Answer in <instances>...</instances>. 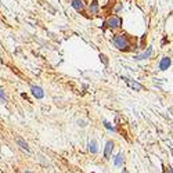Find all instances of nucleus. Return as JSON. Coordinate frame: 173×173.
<instances>
[{
    "label": "nucleus",
    "instance_id": "obj_10",
    "mask_svg": "<svg viewBox=\"0 0 173 173\" xmlns=\"http://www.w3.org/2000/svg\"><path fill=\"white\" fill-rule=\"evenodd\" d=\"M123 162H125V154L123 153H119L115 157V159H114V165L116 166V168H119V166L123 165Z\"/></svg>",
    "mask_w": 173,
    "mask_h": 173
},
{
    "label": "nucleus",
    "instance_id": "obj_6",
    "mask_svg": "<svg viewBox=\"0 0 173 173\" xmlns=\"http://www.w3.org/2000/svg\"><path fill=\"white\" fill-rule=\"evenodd\" d=\"M151 55H153V47H148L145 51H143L141 54H137L135 55V60H137V61H141V60H148L151 58Z\"/></svg>",
    "mask_w": 173,
    "mask_h": 173
},
{
    "label": "nucleus",
    "instance_id": "obj_7",
    "mask_svg": "<svg viewBox=\"0 0 173 173\" xmlns=\"http://www.w3.org/2000/svg\"><path fill=\"white\" fill-rule=\"evenodd\" d=\"M71 6L78 13H83V10H85V2L83 0H71Z\"/></svg>",
    "mask_w": 173,
    "mask_h": 173
},
{
    "label": "nucleus",
    "instance_id": "obj_8",
    "mask_svg": "<svg viewBox=\"0 0 173 173\" xmlns=\"http://www.w3.org/2000/svg\"><path fill=\"white\" fill-rule=\"evenodd\" d=\"M123 80L127 83V85L130 86V87L133 89V90H137V91L143 90V86L140 85L139 82H135V80H132V79H130V78H123Z\"/></svg>",
    "mask_w": 173,
    "mask_h": 173
},
{
    "label": "nucleus",
    "instance_id": "obj_15",
    "mask_svg": "<svg viewBox=\"0 0 173 173\" xmlns=\"http://www.w3.org/2000/svg\"><path fill=\"white\" fill-rule=\"evenodd\" d=\"M166 173H173V168H171V166H169V168H168V172H166Z\"/></svg>",
    "mask_w": 173,
    "mask_h": 173
},
{
    "label": "nucleus",
    "instance_id": "obj_5",
    "mask_svg": "<svg viewBox=\"0 0 173 173\" xmlns=\"http://www.w3.org/2000/svg\"><path fill=\"white\" fill-rule=\"evenodd\" d=\"M171 64H172L171 57H162V58H161V61H159L158 68H159V71H166V69H169Z\"/></svg>",
    "mask_w": 173,
    "mask_h": 173
},
{
    "label": "nucleus",
    "instance_id": "obj_14",
    "mask_svg": "<svg viewBox=\"0 0 173 173\" xmlns=\"http://www.w3.org/2000/svg\"><path fill=\"white\" fill-rule=\"evenodd\" d=\"M103 123H104V126H105V127H107V129H108V130H111V132H115V130H116V129H115V127H114V126H112V125H111V123H109V122H108V121H104V122H103Z\"/></svg>",
    "mask_w": 173,
    "mask_h": 173
},
{
    "label": "nucleus",
    "instance_id": "obj_13",
    "mask_svg": "<svg viewBox=\"0 0 173 173\" xmlns=\"http://www.w3.org/2000/svg\"><path fill=\"white\" fill-rule=\"evenodd\" d=\"M0 100H2L3 103H6V101H7V96H6V91L3 90L2 86H0Z\"/></svg>",
    "mask_w": 173,
    "mask_h": 173
},
{
    "label": "nucleus",
    "instance_id": "obj_16",
    "mask_svg": "<svg viewBox=\"0 0 173 173\" xmlns=\"http://www.w3.org/2000/svg\"><path fill=\"white\" fill-rule=\"evenodd\" d=\"M122 173H129V171H127V169H126V168H125V169H123V171H122Z\"/></svg>",
    "mask_w": 173,
    "mask_h": 173
},
{
    "label": "nucleus",
    "instance_id": "obj_11",
    "mask_svg": "<svg viewBox=\"0 0 173 173\" xmlns=\"http://www.w3.org/2000/svg\"><path fill=\"white\" fill-rule=\"evenodd\" d=\"M98 11H100V6H98V2L97 0H93L90 4V13L91 14H98Z\"/></svg>",
    "mask_w": 173,
    "mask_h": 173
},
{
    "label": "nucleus",
    "instance_id": "obj_4",
    "mask_svg": "<svg viewBox=\"0 0 173 173\" xmlns=\"http://www.w3.org/2000/svg\"><path fill=\"white\" fill-rule=\"evenodd\" d=\"M31 91H32V96L38 100H42L44 97V91L40 86H31Z\"/></svg>",
    "mask_w": 173,
    "mask_h": 173
},
{
    "label": "nucleus",
    "instance_id": "obj_2",
    "mask_svg": "<svg viewBox=\"0 0 173 173\" xmlns=\"http://www.w3.org/2000/svg\"><path fill=\"white\" fill-rule=\"evenodd\" d=\"M104 25L105 26H108V28H111V29H118V28H121L122 26V18L119 16H111V17H108V20L104 22Z\"/></svg>",
    "mask_w": 173,
    "mask_h": 173
},
{
    "label": "nucleus",
    "instance_id": "obj_12",
    "mask_svg": "<svg viewBox=\"0 0 173 173\" xmlns=\"http://www.w3.org/2000/svg\"><path fill=\"white\" fill-rule=\"evenodd\" d=\"M89 150H90L91 154H97V151H98V148H97V141H96L94 139H91L90 143H89Z\"/></svg>",
    "mask_w": 173,
    "mask_h": 173
},
{
    "label": "nucleus",
    "instance_id": "obj_9",
    "mask_svg": "<svg viewBox=\"0 0 173 173\" xmlns=\"http://www.w3.org/2000/svg\"><path fill=\"white\" fill-rule=\"evenodd\" d=\"M16 143H17V145H18L20 148L25 150L26 153H31V148H29L28 143H26V141H24V139H21V137H16Z\"/></svg>",
    "mask_w": 173,
    "mask_h": 173
},
{
    "label": "nucleus",
    "instance_id": "obj_18",
    "mask_svg": "<svg viewBox=\"0 0 173 173\" xmlns=\"http://www.w3.org/2000/svg\"><path fill=\"white\" fill-rule=\"evenodd\" d=\"M25 173H31V172H25Z\"/></svg>",
    "mask_w": 173,
    "mask_h": 173
},
{
    "label": "nucleus",
    "instance_id": "obj_1",
    "mask_svg": "<svg viewBox=\"0 0 173 173\" xmlns=\"http://www.w3.org/2000/svg\"><path fill=\"white\" fill-rule=\"evenodd\" d=\"M112 43L119 51H127L130 50V40H129V36L126 33H119V35H115L112 38Z\"/></svg>",
    "mask_w": 173,
    "mask_h": 173
},
{
    "label": "nucleus",
    "instance_id": "obj_3",
    "mask_svg": "<svg viewBox=\"0 0 173 173\" xmlns=\"http://www.w3.org/2000/svg\"><path fill=\"white\" fill-rule=\"evenodd\" d=\"M114 147H115V143L112 141V140H108L105 144V148H104V158H105V159H109V158H111Z\"/></svg>",
    "mask_w": 173,
    "mask_h": 173
},
{
    "label": "nucleus",
    "instance_id": "obj_17",
    "mask_svg": "<svg viewBox=\"0 0 173 173\" xmlns=\"http://www.w3.org/2000/svg\"><path fill=\"white\" fill-rule=\"evenodd\" d=\"M171 153H172V157H173V148H171Z\"/></svg>",
    "mask_w": 173,
    "mask_h": 173
}]
</instances>
